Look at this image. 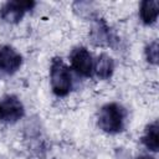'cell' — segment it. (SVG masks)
Listing matches in <instances>:
<instances>
[{"instance_id":"6da1fadb","label":"cell","mask_w":159,"mask_h":159,"mask_svg":"<svg viewBox=\"0 0 159 159\" xmlns=\"http://www.w3.org/2000/svg\"><path fill=\"white\" fill-rule=\"evenodd\" d=\"M127 109L116 102L104 104L97 117L98 127L109 134H117L124 130L125 128V120H127Z\"/></svg>"},{"instance_id":"7a4b0ae2","label":"cell","mask_w":159,"mask_h":159,"mask_svg":"<svg viewBox=\"0 0 159 159\" xmlns=\"http://www.w3.org/2000/svg\"><path fill=\"white\" fill-rule=\"evenodd\" d=\"M50 83L55 96L65 97L73 88L71 70L60 57H55L50 66Z\"/></svg>"},{"instance_id":"3957f363","label":"cell","mask_w":159,"mask_h":159,"mask_svg":"<svg viewBox=\"0 0 159 159\" xmlns=\"http://www.w3.org/2000/svg\"><path fill=\"white\" fill-rule=\"evenodd\" d=\"M70 62L72 70L82 77H92L94 68V60L92 53L83 46L75 47L70 53Z\"/></svg>"},{"instance_id":"277c9868","label":"cell","mask_w":159,"mask_h":159,"mask_svg":"<svg viewBox=\"0 0 159 159\" xmlns=\"http://www.w3.org/2000/svg\"><path fill=\"white\" fill-rule=\"evenodd\" d=\"M25 116L22 102L14 94H6L0 99V122L16 123Z\"/></svg>"},{"instance_id":"5b68a950","label":"cell","mask_w":159,"mask_h":159,"mask_svg":"<svg viewBox=\"0 0 159 159\" xmlns=\"http://www.w3.org/2000/svg\"><path fill=\"white\" fill-rule=\"evenodd\" d=\"M35 1H6L0 7V17L9 24H17L26 12L35 7Z\"/></svg>"},{"instance_id":"8992f818","label":"cell","mask_w":159,"mask_h":159,"mask_svg":"<svg viewBox=\"0 0 159 159\" xmlns=\"http://www.w3.org/2000/svg\"><path fill=\"white\" fill-rule=\"evenodd\" d=\"M22 65V56L11 46L4 45L0 47V72L5 75L16 73Z\"/></svg>"},{"instance_id":"52a82bcc","label":"cell","mask_w":159,"mask_h":159,"mask_svg":"<svg viewBox=\"0 0 159 159\" xmlns=\"http://www.w3.org/2000/svg\"><path fill=\"white\" fill-rule=\"evenodd\" d=\"M91 36L96 45H107V46L113 47V42L117 41V39L113 35V32L111 31L109 26L102 19L97 20L96 25L92 29Z\"/></svg>"},{"instance_id":"ba28073f","label":"cell","mask_w":159,"mask_h":159,"mask_svg":"<svg viewBox=\"0 0 159 159\" xmlns=\"http://www.w3.org/2000/svg\"><path fill=\"white\" fill-rule=\"evenodd\" d=\"M114 72V61L107 53H101L94 61L93 75L99 80H108Z\"/></svg>"},{"instance_id":"9c48e42d","label":"cell","mask_w":159,"mask_h":159,"mask_svg":"<svg viewBox=\"0 0 159 159\" xmlns=\"http://www.w3.org/2000/svg\"><path fill=\"white\" fill-rule=\"evenodd\" d=\"M159 14V2L157 0H144L140 2L139 16L144 25H153Z\"/></svg>"},{"instance_id":"30bf717a","label":"cell","mask_w":159,"mask_h":159,"mask_svg":"<svg viewBox=\"0 0 159 159\" xmlns=\"http://www.w3.org/2000/svg\"><path fill=\"white\" fill-rule=\"evenodd\" d=\"M158 120H154L153 123L148 124L145 127V130H144V134L142 135V143L143 145L153 152V153H157L159 150V140H158Z\"/></svg>"},{"instance_id":"8fae6325","label":"cell","mask_w":159,"mask_h":159,"mask_svg":"<svg viewBox=\"0 0 159 159\" xmlns=\"http://www.w3.org/2000/svg\"><path fill=\"white\" fill-rule=\"evenodd\" d=\"M145 57L149 63H152V65L158 63V41L157 40L152 41L145 47Z\"/></svg>"},{"instance_id":"7c38bea8","label":"cell","mask_w":159,"mask_h":159,"mask_svg":"<svg viewBox=\"0 0 159 159\" xmlns=\"http://www.w3.org/2000/svg\"><path fill=\"white\" fill-rule=\"evenodd\" d=\"M137 159H155V158H153L150 155H142V157H138Z\"/></svg>"}]
</instances>
